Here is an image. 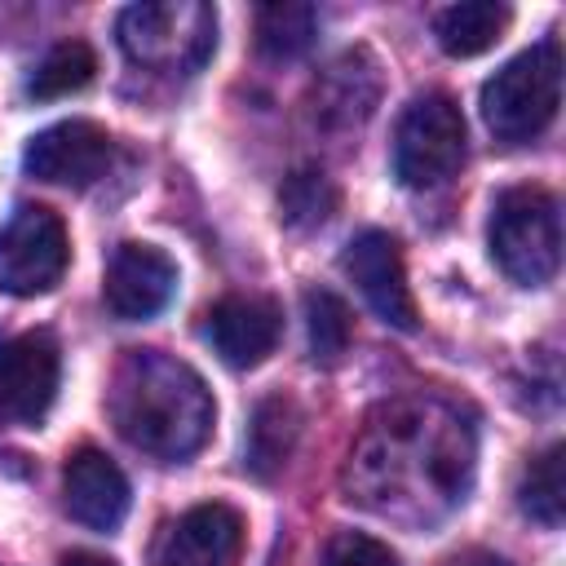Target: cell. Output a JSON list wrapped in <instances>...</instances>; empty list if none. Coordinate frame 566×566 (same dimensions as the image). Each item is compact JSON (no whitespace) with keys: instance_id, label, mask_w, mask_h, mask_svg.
Returning <instances> with one entry per match:
<instances>
[{"instance_id":"3957f363","label":"cell","mask_w":566,"mask_h":566,"mask_svg":"<svg viewBox=\"0 0 566 566\" xmlns=\"http://www.w3.org/2000/svg\"><path fill=\"white\" fill-rule=\"evenodd\" d=\"M124 53L159 75H195L217 49V13L195 0L133 4L119 13Z\"/></svg>"},{"instance_id":"8992f818","label":"cell","mask_w":566,"mask_h":566,"mask_svg":"<svg viewBox=\"0 0 566 566\" xmlns=\"http://www.w3.org/2000/svg\"><path fill=\"white\" fill-rule=\"evenodd\" d=\"M464 164V115L447 93L416 97L394 133V172L411 190L447 186Z\"/></svg>"},{"instance_id":"e0dca14e","label":"cell","mask_w":566,"mask_h":566,"mask_svg":"<svg viewBox=\"0 0 566 566\" xmlns=\"http://www.w3.org/2000/svg\"><path fill=\"white\" fill-rule=\"evenodd\" d=\"M509 9L495 4V0H473V4H451L438 13L433 31H438V44L451 53V57H473L482 49H491L504 27H509Z\"/></svg>"},{"instance_id":"603a6c76","label":"cell","mask_w":566,"mask_h":566,"mask_svg":"<svg viewBox=\"0 0 566 566\" xmlns=\"http://www.w3.org/2000/svg\"><path fill=\"white\" fill-rule=\"evenodd\" d=\"M323 566H398V557L389 553V544H380L363 531H340V535H332Z\"/></svg>"},{"instance_id":"cb8c5ba5","label":"cell","mask_w":566,"mask_h":566,"mask_svg":"<svg viewBox=\"0 0 566 566\" xmlns=\"http://www.w3.org/2000/svg\"><path fill=\"white\" fill-rule=\"evenodd\" d=\"M447 566H513V562H504V557H495V553H482V548H469V553L451 557Z\"/></svg>"},{"instance_id":"4fadbf2b","label":"cell","mask_w":566,"mask_h":566,"mask_svg":"<svg viewBox=\"0 0 566 566\" xmlns=\"http://www.w3.org/2000/svg\"><path fill=\"white\" fill-rule=\"evenodd\" d=\"M243 517L230 504H195L159 539V566H239Z\"/></svg>"},{"instance_id":"7c38bea8","label":"cell","mask_w":566,"mask_h":566,"mask_svg":"<svg viewBox=\"0 0 566 566\" xmlns=\"http://www.w3.org/2000/svg\"><path fill=\"white\" fill-rule=\"evenodd\" d=\"M380 97V66L367 49L340 53L310 93V119L327 133H349L358 124H367V115L376 111Z\"/></svg>"},{"instance_id":"30bf717a","label":"cell","mask_w":566,"mask_h":566,"mask_svg":"<svg viewBox=\"0 0 566 566\" xmlns=\"http://www.w3.org/2000/svg\"><path fill=\"white\" fill-rule=\"evenodd\" d=\"M340 270L354 279V287L363 292V301H367L389 327H402V332L416 327V301H411L407 270H402V252H398V239H394V234H385V230H363V234L345 248Z\"/></svg>"},{"instance_id":"7402d4cb","label":"cell","mask_w":566,"mask_h":566,"mask_svg":"<svg viewBox=\"0 0 566 566\" xmlns=\"http://www.w3.org/2000/svg\"><path fill=\"white\" fill-rule=\"evenodd\" d=\"M517 504L531 522L539 526H562V447H548L544 455H535L522 473L517 486Z\"/></svg>"},{"instance_id":"ac0fdd59","label":"cell","mask_w":566,"mask_h":566,"mask_svg":"<svg viewBox=\"0 0 566 566\" xmlns=\"http://www.w3.org/2000/svg\"><path fill=\"white\" fill-rule=\"evenodd\" d=\"M318 35V9L314 4H261L256 9V49L270 62L301 57Z\"/></svg>"},{"instance_id":"52a82bcc","label":"cell","mask_w":566,"mask_h":566,"mask_svg":"<svg viewBox=\"0 0 566 566\" xmlns=\"http://www.w3.org/2000/svg\"><path fill=\"white\" fill-rule=\"evenodd\" d=\"M66 226L40 208L27 203L13 212V221L0 230V292L9 296H35L49 292L66 270Z\"/></svg>"},{"instance_id":"44dd1931","label":"cell","mask_w":566,"mask_h":566,"mask_svg":"<svg viewBox=\"0 0 566 566\" xmlns=\"http://www.w3.org/2000/svg\"><path fill=\"white\" fill-rule=\"evenodd\" d=\"M336 203H340V195H336L332 177L318 172V168H296V172L283 181V190H279V217H283L292 230H314V226H323V221L336 212Z\"/></svg>"},{"instance_id":"277c9868","label":"cell","mask_w":566,"mask_h":566,"mask_svg":"<svg viewBox=\"0 0 566 566\" xmlns=\"http://www.w3.org/2000/svg\"><path fill=\"white\" fill-rule=\"evenodd\" d=\"M557 106H562V49L553 35L539 40L535 49L517 53L482 88V115L500 142L539 137L553 124Z\"/></svg>"},{"instance_id":"9a60e30c","label":"cell","mask_w":566,"mask_h":566,"mask_svg":"<svg viewBox=\"0 0 566 566\" xmlns=\"http://www.w3.org/2000/svg\"><path fill=\"white\" fill-rule=\"evenodd\" d=\"M62 491H66L71 517L93 526V531H115L124 522V513H128V478L97 447H80L66 460Z\"/></svg>"},{"instance_id":"ffe728a7","label":"cell","mask_w":566,"mask_h":566,"mask_svg":"<svg viewBox=\"0 0 566 566\" xmlns=\"http://www.w3.org/2000/svg\"><path fill=\"white\" fill-rule=\"evenodd\" d=\"M305 332H310V358L318 367H336L354 340L349 305L327 287L305 292Z\"/></svg>"},{"instance_id":"8fae6325","label":"cell","mask_w":566,"mask_h":566,"mask_svg":"<svg viewBox=\"0 0 566 566\" xmlns=\"http://www.w3.org/2000/svg\"><path fill=\"white\" fill-rule=\"evenodd\" d=\"M177 292V265L150 248V243H119L111 265H106V283H102V296H106V310L115 318H150L159 314Z\"/></svg>"},{"instance_id":"d6986e66","label":"cell","mask_w":566,"mask_h":566,"mask_svg":"<svg viewBox=\"0 0 566 566\" xmlns=\"http://www.w3.org/2000/svg\"><path fill=\"white\" fill-rule=\"evenodd\" d=\"M93 71H97L93 49H88L84 40H62V44H53V49L35 62V71H31V80H27V97H35V102L71 97V93H80V88L93 80Z\"/></svg>"},{"instance_id":"7a4b0ae2","label":"cell","mask_w":566,"mask_h":566,"mask_svg":"<svg viewBox=\"0 0 566 566\" xmlns=\"http://www.w3.org/2000/svg\"><path fill=\"white\" fill-rule=\"evenodd\" d=\"M115 429L155 460H186L212 433V394L195 367L164 349H128L111 376Z\"/></svg>"},{"instance_id":"6da1fadb","label":"cell","mask_w":566,"mask_h":566,"mask_svg":"<svg viewBox=\"0 0 566 566\" xmlns=\"http://www.w3.org/2000/svg\"><path fill=\"white\" fill-rule=\"evenodd\" d=\"M473 455V429L451 402L429 394L394 398L349 447L345 500L411 531L433 526L464 504Z\"/></svg>"},{"instance_id":"d4e9b609","label":"cell","mask_w":566,"mask_h":566,"mask_svg":"<svg viewBox=\"0 0 566 566\" xmlns=\"http://www.w3.org/2000/svg\"><path fill=\"white\" fill-rule=\"evenodd\" d=\"M62 566H115L111 557H97V553H66Z\"/></svg>"},{"instance_id":"ba28073f","label":"cell","mask_w":566,"mask_h":566,"mask_svg":"<svg viewBox=\"0 0 566 566\" xmlns=\"http://www.w3.org/2000/svg\"><path fill=\"white\" fill-rule=\"evenodd\" d=\"M115 137L88 119H62L44 133L31 137L22 164L31 177L49 181V186H71V190H88L97 186L111 168H115Z\"/></svg>"},{"instance_id":"9c48e42d","label":"cell","mask_w":566,"mask_h":566,"mask_svg":"<svg viewBox=\"0 0 566 566\" xmlns=\"http://www.w3.org/2000/svg\"><path fill=\"white\" fill-rule=\"evenodd\" d=\"M62 358L49 332L0 340V424H40L57 398Z\"/></svg>"},{"instance_id":"5bb4252c","label":"cell","mask_w":566,"mask_h":566,"mask_svg":"<svg viewBox=\"0 0 566 566\" xmlns=\"http://www.w3.org/2000/svg\"><path fill=\"white\" fill-rule=\"evenodd\" d=\"M283 332L279 305L265 296H221L208 310V340L230 367H256L274 354Z\"/></svg>"},{"instance_id":"2e32d148","label":"cell","mask_w":566,"mask_h":566,"mask_svg":"<svg viewBox=\"0 0 566 566\" xmlns=\"http://www.w3.org/2000/svg\"><path fill=\"white\" fill-rule=\"evenodd\" d=\"M301 438V411L287 394H270L252 407L248 420V442H243V469L261 482H270L296 451Z\"/></svg>"},{"instance_id":"5b68a950","label":"cell","mask_w":566,"mask_h":566,"mask_svg":"<svg viewBox=\"0 0 566 566\" xmlns=\"http://www.w3.org/2000/svg\"><path fill=\"white\" fill-rule=\"evenodd\" d=\"M491 252L513 283L539 287L562 265V212L544 186H513L491 208Z\"/></svg>"}]
</instances>
